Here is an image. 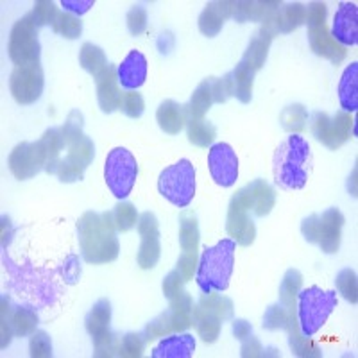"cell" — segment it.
<instances>
[{
    "mask_svg": "<svg viewBox=\"0 0 358 358\" xmlns=\"http://www.w3.org/2000/svg\"><path fill=\"white\" fill-rule=\"evenodd\" d=\"M255 76L257 72L249 69L245 63H238L235 70H231L233 79V97H236L241 102L248 104L252 99V85H255Z\"/></svg>",
    "mask_w": 358,
    "mask_h": 358,
    "instance_id": "34",
    "label": "cell"
},
{
    "mask_svg": "<svg viewBox=\"0 0 358 358\" xmlns=\"http://www.w3.org/2000/svg\"><path fill=\"white\" fill-rule=\"evenodd\" d=\"M337 92L342 111L355 113L358 110V63H351L342 72Z\"/></svg>",
    "mask_w": 358,
    "mask_h": 358,
    "instance_id": "28",
    "label": "cell"
},
{
    "mask_svg": "<svg viewBox=\"0 0 358 358\" xmlns=\"http://www.w3.org/2000/svg\"><path fill=\"white\" fill-rule=\"evenodd\" d=\"M120 111L129 118H140L145 111V101L138 92H126L120 102Z\"/></svg>",
    "mask_w": 358,
    "mask_h": 358,
    "instance_id": "49",
    "label": "cell"
},
{
    "mask_svg": "<svg viewBox=\"0 0 358 358\" xmlns=\"http://www.w3.org/2000/svg\"><path fill=\"white\" fill-rule=\"evenodd\" d=\"M52 31L59 36L66 38V40H78L83 34V22L72 13L59 11L52 24Z\"/></svg>",
    "mask_w": 358,
    "mask_h": 358,
    "instance_id": "40",
    "label": "cell"
},
{
    "mask_svg": "<svg viewBox=\"0 0 358 358\" xmlns=\"http://www.w3.org/2000/svg\"><path fill=\"white\" fill-rule=\"evenodd\" d=\"M11 328L15 337H29L38 328V313L31 306H18L11 312Z\"/></svg>",
    "mask_w": 358,
    "mask_h": 358,
    "instance_id": "38",
    "label": "cell"
},
{
    "mask_svg": "<svg viewBox=\"0 0 358 358\" xmlns=\"http://www.w3.org/2000/svg\"><path fill=\"white\" fill-rule=\"evenodd\" d=\"M235 249L236 242L231 238H224L203 249L196 273V281L203 294L228 290L235 268Z\"/></svg>",
    "mask_w": 358,
    "mask_h": 358,
    "instance_id": "4",
    "label": "cell"
},
{
    "mask_svg": "<svg viewBox=\"0 0 358 358\" xmlns=\"http://www.w3.org/2000/svg\"><path fill=\"white\" fill-rule=\"evenodd\" d=\"M208 169L219 187L229 188L238 179V158L228 143H213L208 152Z\"/></svg>",
    "mask_w": 358,
    "mask_h": 358,
    "instance_id": "16",
    "label": "cell"
},
{
    "mask_svg": "<svg viewBox=\"0 0 358 358\" xmlns=\"http://www.w3.org/2000/svg\"><path fill=\"white\" fill-rule=\"evenodd\" d=\"M273 38L274 34L262 25L260 31H258V33L252 36V40L249 41L248 49H245L241 62L245 63V65H248L249 69L255 70V72H258V70L265 65V62H267L268 49H271Z\"/></svg>",
    "mask_w": 358,
    "mask_h": 358,
    "instance_id": "25",
    "label": "cell"
},
{
    "mask_svg": "<svg viewBox=\"0 0 358 358\" xmlns=\"http://www.w3.org/2000/svg\"><path fill=\"white\" fill-rule=\"evenodd\" d=\"M8 165L11 174L20 181L31 179L40 171H45L47 155L41 142H22L11 151L8 158Z\"/></svg>",
    "mask_w": 358,
    "mask_h": 358,
    "instance_id": "15",
    "label": "cell"
},
{
    "mask_svg": "<svg viewBox=\"0 0 358 358\" xmlns=\"http://www.w3.org/2000/svg\"><path fill=\"white\" fill-rule=\"evenodd\" d=\"M95 156V145L92 138L83 136L66 145V155L57 165L56 176L62 183H76L85 178V171Z\"/></svg>",
    "mask_w": 358,
    "mask_h": 358,
    "instance_id": "14",
    "label": "cell"
},
{
    "mask_svg": "<svg viewBox=\"0 0 358 358\" xmlns=\"http://www.w3.org/2000/svg\"><path fill=\"white\" fill-rule=\"evenodd\" d=\"M156 122L159 129L167 134H179V131L187 126V111L179 102L167 99L159 104L156 111Z\"/></svg>",
    "mask_w": 358,
    "mask_h": 358,
    "instance_id": "26",
    "label": "cell"
},
{
    "mask_svg": "<svg viewBox=\"0 0 358 358\" xmlns=\"http://www.w3.org/2000/svg\"><path fill=\"white\" fill-rule=\"evenodd\" d=\"M335 285H337L338 294H341L348 303L357 305L358 301V281L357 273L353 268H342L341 273L335 278Z\"/></svg>",
    "mask_w": 358,
    "mask_h": 358,
    "instance_id": "42",
    "label": "cell"
},
{
    "mask_svg": "<svg viewBox=\"0 0 358 358\" xmlns=\"http://www.w3.org/2000/svg\"><path fill=\"white\" fill-rule=\"evenodd\" d=\"M158 192L169 203L187 208L196 197V167L188 159H179L158 178Z\"/></svg>",
    "mask_w": 358,
    "mask_h": 358,
    "instance_id": "8",
    "label": "cell"
},
{
    "mask_svg": "<svg viewBox=\"0 0 358 358\" xmlns=\"http://www.w3.org/2000/svg\"><path fill=\"white\" fill-rule=\"evenodd\" d=\"M235 305L222 294H203L192 312V324L196 326L197 335L206 344H213L219 338L224 322L233 319Z\"/></svg>",
    "mask_w": 358,
    "mask_h": 358,
    "instance_id": "6",
    "label": "cell"
},
{
    "mask_svg": "<svg viewBox=\"0 0 358 358\" xmlns=\"http://www.w3.org/2000/svg\"><path fill=\"white\" fill-rule=\"evenodd\" d=\"M233 335H235L236 341H245L248 337L252 335V326L251 322H248L245 319H235L233 321Z\"/></svg>",
    "mask_w": 358,
    "mask_h": 358,
    "instance_id": "59",
    "label": "cell"
},
{
    "mask_svg": "<svg viewBox=\"0 0 358 358\" xmlns=\"http://www.w3.org/2000/svg\"><path fill=\"white\" fill-rule=\"evenodd\" d=\"M330 34L344 49L358 43V8L355 2H342L338 6Z\"/></svg>",
    "mask_w": 358,
    "mask_h": 358,
    "instance_id": "18",
    "label": "cell"
},
{
    "mask_svg": "<svg viewBox=\"0 0 358 358\" xmlns=\"http://www.w3.org/2000/svg\"><path fill=\"white\" fill-rule=\"evenodd\" d=\"M138 178V163L126 147H115L106 156L104 181L118 201H126Z\"/></svg>",
    "mask_w": 358,
    "mask_h": 358,
    "instance_id": "9",
    "label": "cell"
},
{
    "mask_svg": "<svg viewBox=\"0 0 358 358\" xmlns=\"http://www.w3.org/2000/svg\"><path fill=\"white\" fill-rule=\"evenodd\" d=\"M187 134L188 142L197 147H212L215 142L217 129L212 122L204 118H192L187 120Z\"/></svg>",
    "mask_w": 358,
    "mask_h": 358,
    "instance_id": "36",
    "label": "cell"
},
{
    "mask_svg": "<svg viewBox=\"0 0 358 358\" xmlns=\"http://www.w3.org/2000/svg\"><path fill=\"white\" fill-rule=\"evenodd\" d=\"M312 151L301 134H290L278 145L273 158L274 183L283 190H301L308 181Z\"/></svg>",
    "mask_w": 358,
    "mask_h": 358,
    "instance_id": "3",
    "label": "cell"
},
{
    "mask_svg": "<svg viewBox=\"0 0 358 358\" xmlns=\"http://www.w3.org/2000/svg\"><path fill=\"white\" fill-rule=\"evenodd\" d=\"M29 351L33 358H49L52 357V341L45 331L36 330L31 335V342H29Z\"/></svg>",
    "mask_w": 358,
    "mask_h": 358,
    "instance_id": "48",
    "label": "cell"
},
{
    "mask_svg": "<svg viewBox=\"0 0 358 358\" xmlns=\"http://www.w3.org/2000/svg\"><path fill=\"white\" fill-rule=\"evenodd\" d=\"M308 43L310 49L317 54L319 57H324V59L331 62L334 65L344 62V57L348 54V50L331 38L330 29H328L326 22L308 27Z\"/></svg>",
    "mask_w": 358,
    "mask_h": 358,
    "instance_id": "21",
    "label": "cell"
},
{
    "mask_svg": "<svg viewBox=\"0 0 358 358\" xmlns=\"http://www.w3.org/2000/svg\"><path fill=\"white\" fill-rule=\"evenodd\" d=\"M11 312L13 310L9 308V299L4 296L2 297V324H0V328H2V344H0V348L2 350H6L11 344V338L15 337L11 328Z\"/></svg>",
    "mask_w": 358,
    "mask_h": 358,
    "instance_id": "54",
    "label": "cell"
},
{
    "mask_svg": "<svg viewBox=\"0 0 358 358\" xmlns=\"http://www.w3.org/2000/svg\"><path fill=\"white\" fill-rule=\"evenodd\" d=\"M185 283H187V281H185L183 276L178 273V268H174V271H171V273L165 276V280H163V285H162L163 296L167 297L169 301H171V299L178 297L179 294L185 292L183 289Z\"/></svg>",
    "mask_w": 358,
    "mask_h": 358,
    "instance_id": "53",
    "label": "cell"
},
{
    "mask_svg": "<svg viewBox=\"0 0 358 358\" xmlns=\"http://www.w3.org/2000/svg\"><path fill=\"white\" fill-rule=\"evenodd\" d=\"M276 204V190L265 181L255 179L231 197L226 217V231L238 245H251L257 238L252 217H267Z\"/></svg>",
    "mask_w": 358,
    "mask_h": 358,
    "instance_id": "1",
    "label": "cell"
},
{
    "mask_svg": "<svg viewBox=\"0 0 358 358\" xmlns=\"http://www.w3.org/2000/svg\"><path fill=\"white\" fill-rule=\"evenodd\" d=\"M197 265H199V252H181L176 268L185 281H190L194 280V274L197 273Z\"/></svg>",
    "mask_w": 358,
    "mask_h": 358,
    "instance_id": "52",
    "label": "cell"
},
{
    "mask_svg": "<svg viewBox=\"0 0 358 358\" xmlns=\"http://www.w3.org/2000/svg\"><path fill=\"white\" fill-rule=\"evenodd\" d=\"M111 217H113L115 228L118 233H126L129 229H133L136 224H138V212L134 208L133 203H127V201H120L117 206L111 210Z\"/></svg>",
    "mask_w": 358,
    "mask_h": 358,
    "instance_id": "41",
    "label": "cell"
},
{
    "mask_svg": "<svg viewBox=\"0 0 358 358\" xmlns=\"http://www.w3.org/2000/svg\"><path fill=\"white\" fill-rule=\"evenodd\" d=\"M326 17H328V8H326L324 2H312L310 6H306L305 24L308 25V27L324 24Z\"/></svg>",
    "mask_w": 358,
    "mask_h": 358,
    "instance_id": "56",
    "label": "cell"
},
{
    "mask_svg": "<svg viewBox=\"0 0 358 358\" xmlns=\"http://www.w3.org/2000/svg\"><path fill=\"white\" fill-rule=\"evenodd\" d=\"M196 351V337L190 334L167 335L152 350V358H190Z\"/></svg>",
    "mask_w": 358,
    "mask_h": 358,
    "instance_id": "24",
    "label": "cell"
},
{
    "mask_svg": "<svg viewBox=\"0 0 358 358\" xmlns=\"http://www.w3.org/2000/svg\"><path fill=\"white\" fill-rule=\"evenodd\" d=\"M280 122L283 129L289 131L290 134H299L305 131L306 122H308V111L303 104H290L281 111Z\"/></svg>",
    "mask_w": 358,
    "mask_h": 358,
    "instance_id": "39",
    "label": "cell"
},
{
    "mask_svg": "<svg viewBox=\"0 0 358 358\" xmlns=\"http://www.w3.org/2000/svg\"><path fill=\"white\" fill-rule=\"evenodd\" d=\"M337 308L335 290H322L321 287H308L297 294V321L305 337H313L326 324L331 312Z\"/></svg>",
    "mask_w": 358,
    "mask_h": 358,
    "instance_id": "5",
    "label": "cell"
},
{
    "mask_svg": "<svg viewBox=\"0 0 358 358\" xmlns=\"http://www.w3.org/2000/svg\"><path fill=\"white\" fill-rule=\"evenodd\" d=\"M126 24L129 33L133 36H140L143 34V31L147 29V11L143 6H133V8L127 11Z\"/></svg>",
    "mask_w": 358,
    "mask_h": 358,
    "instance_id": "50",
    "label": "cell"
},
{
    "mask_svg": "<svg viewBox=\"0 0 358 358\" xmlns=\"http://www.w3.org/2000/svg\"><path fill=\"white\" fill-rule=\"evenodd\" d=\"M83 126H85V120H83V115L81 111L78 110H72L66 117L65 124L62 126V133H63V138H65V145L69 143L76 142V140L83 138L85 133H83Z\"/></svg>",
    "mask_w": 358,
    "mask_h": 358,
    "instance_id": "46",
    "label": "cell"
},
{
    "mask_svg": "<svg viewBox=\"0 0 358 358\" xmlns=\"http://www.w3.org/2000/svg\"><path fill=\"white\" fill-rule=\"evenodd\" d=\"M94 338V357L97 358H108V357H118V348H120V341L113 331L106 330L101 335H95Z\"/></svg>",
    "mask_w": 358,
    "mask_h": 358,
    "instance_id": "44",
    "label": "cell"
},
{
    "mask_svg": "<svg viewBox=\"0 0 358 358\" xmlns=\"http://www.w3.org/2000/svg\"><path fill=\"white\" fill-rule=\"evenodd\" d=\"M43 88L45 73L40 63L15 66V70L11 72L9 90H11L13 99L22 106H29V104L40 101V97L43 95Z\"/></svg>",
    "mask_w": 358,
    "mask_h": 358,
    "instance_id": "13",
    "label": "cell"
},
{
    "mask_svg": "<svg viewBox=\"0 0 358 358\" xmlns=\"http://www.w3.org/2000/svg\"><path fill=\"white\" fill-rule=\"evenodd\" d=\"M79 65L83 66V70L92 73L94 78H97L99 73L108 66V57L99 45L88 41L79 50Z\"/></svg>",
    "mask_w": 358,
    "mask_h": 358,
    "instance_id": "37",
    "label": "cell"
},
{
    "mask_svg": "<svg viewBox=\"0 0 358 358\" xmlns=\"http://www.w3.org/2000/svg\"><path fill=\"white\" fill-rule=\"evenodd\" d=\"M303 289V274L297 268H289L281 280L280 285V303L287 310H296L297 294Z\"/></svg>",
    "mask_w": 358,
    "mask_h": 358,
    "instance_id": "35",
    "label": "cell"
},
{
    "mask_svg": "<svg viewBox=\"0 0 358 358\" xmlns=\"http://www.w3.org/2000/svg\"><path fill=\"white\" fill-rule=\"evenodd\" d=\"M199 222L196 213L183 212L179 215V245L183 252H197L199 249Z\"/></svg>",
    "mask_w": 358,
    "mask_h": 358,
    "instance_id": "32",
    "label": "cell"
},
{
    "mask_svg": "<svg viewBox=\"0 0 358 358\" xmlns=\"http://www.w3.org/2000/svg\"><path fill=\"white\" fill-rule=\"evenodd\" d=\"M344 222H346V219L338 208H328L321 215L312 213L310 217L303 219L301 233L306 242L319 245L322 252L335 255L341 249Z\"/></svg>",
    "mask_w": 358,
    "mask_h": 358,
    "instance_id": "7",
    "label": "cell"
},
{
    "mask_svg": "<svg viewBox=\"0 0 358 358\" xmlns=\"http://www.w3.org/2000/svg\"><path fill=\"white\" fill-rule=\"evenodd\" d=\"M118 85L127 92H136L147 79V59L140 50H131L117 66Z\"/></svg>",
    "mask_w": 358,
    "mask_h": 358,
    "instance_id": "22",
    "label": "cell"
},
{
    "mask_svg": "<svg viewBox=\"0 0 358 358\" xmlns=\"http://www.w3.org/2000/svg\"><path fill=\"white\" fill-rule=\"evenodd\" d=\"M38 29L40 27L34 24L31 13H27L24 18H20L13 25L8 41V52L11 62L17 66L40 63L41 47Z\"/></svg>",
    "mask_w": 358,
    "mask_h": 358,
    "instance_id": "12",
    "label": "cell"
},
{
    "mask_svg": "<svg viewBox=\"0 0 358 358\" xmlns=\"http://www.w3.org/2000/svg\"><path fill=\"white\" fill-rule=\"evenodd\" d=\"M94 0H63L62 8L66 13H72L76 17H81L85 13H88L90 9L94 8Z\"/></svg>",
    "mask_w": 358,
    "mask_h": 358,
    "instance_id": "58",
    "label": "cell"
},
{
    "mask_svg": "<svg viewBox=\"0 0 358 358\" xmlns=\"http://www.w3.org/2000/svg\"><path fill=\"white\" fill-rule=\"evenodd\" d=\"M212 92L215 104H224L229 97H233L231 72L226 73L224 78H212Z\"/></svg>",
    "mask_w": 358,
    "mask_h": 358,
    "instance_id": "51",
    "label": "cell"
},
{
    "mask_svg": "<svg viewBox=\"0 0 358 358\" xmlns=\"http://www.w3.org/2000/svg\"><path fill=\"white\" fill-rule=\"evenodd\" d=\"M41 145L47 155V165H45V172L49 174H56L57 165L62 162V151L65 149V138H63L62 127H50L45 131L40 138Z\"/></svg>",
    "mask_w": 358,
    "mask_h": 358,
    "instance_id": "30",
    "label": "cell"
},
{
    "mask_svg": "<svg viewBox=\"0 0 358 358\" xmlns=\"http://www.w3.org/2000/svg\"><path fill=\"white\" fill-rule=\"evenodd\" d=\"M278 8L281 2H265V0H251V2H235L233 18L236 22H265Z\"/></svg>",
    "mask_w": 358,
    "mask_h": 358,
    "instance_id": "29",
    "label": "cell"
},
{
    "mask_svg": "<svg viewBox=\"0 0 358 358\" xmlns=\"http://www.w3.org/2000/svg\"><path fill=\"white\" fill-rule=\"evenodd\" d=\"M111 322V303L108 301L106 297H102L92 306L85 319V328L92 337L101 335L102 331L110 330Z\"/></svg>",
    "mask_w": 358,
    "mask_h": 358,
    "instance_id": "33",
    "label": "cell"
},
{
    "mask_svg": "<svg viewBox=\"0 0 358 358\" xmlns=\"http://www.w3.org/2000/svg\"><path fill=\"white\" fill-rule=\"evenodd\" d=\"M296 312V310H287L281 303H276V305H271L267 308L264 315V326L265 330L268 331H276V330H285L287 322L290 319V313Z\"/></svg>",
    "mask_w": 358,
    "mask_h": 358,
    "instance_id": "43",
    "label": "cell"
},
{
    "mask_svg": "<svg viewBox=\"0 0 358 358\" xmlns=\"http://www.w3.org/2000/svg\"><path fill=\"white\" fill-rule=\"evenodd\" d=\"M95 88H97V101L99 106L104 113H113L120 110V102H122V90L118 86L117 78V66L108 63V66L95 78Z\"/></svg>",
    "mask_w": 358,
    "mask_h": 358,
    "instance_id": "19",
    "label": "cell"
},
{
    "mask_svg": "<svg viewBox=\"0 0 358 358\" xmlns=\"http://www.w3.org/2000/svg\"><path fill=\"white\" fill-rule=\"evenodd\" d=\"M355 126H357V118H351L346 111H337L334 117L322 111H315L310 118V131L315 140L331 151H337L338 147L351 138Z\"/></svg>",
    "mask_w": 358,
    "mask_h": 358,
    "instance_id": "11",
    "label": "cell"
},
{
    "mask_svg": "<svg viewBox=\"0 0 358 358\" xmlns=\"http://www.w3.org/2000/svg\"><path fill=\"white\" fill-rule=\"evenodd\" d=\"M213 102V92H212V78L204 79L192 94L190 101L185 106V111H187V120H192V118H204V115L210 111Z\"/></svg>",
    "mask_w": 358,
    "mask_h": 358,
    "instance_id": "31",
    "label": "cell"
},
{
    "mask_svg": "<svg viewBox=\"0 0 358 358\" xmlns=\"http://www.w3.org/2000/svg\"><path fill=\"white\" fill-rule=\"evenodd\" d=\"M192 312H194V299L188 292L179 294L171 299V306L158 317L152 319L143 328L145 341H155L159 337H167L172 334H183L192 326Z\"/></svg>",
    "mask_w": 358,
    "mask_h": 358,
    "instance_id": "10",
    "label": "cell"
},
{
    "mask_svg": "<svg viewBox=\"0 0 358 358\" xmlns=\"http://www.w3.org/2000/svg\"><path fill=\"white\" fill-rule=\"evenodd\" d=\"M233 9L235 2L228 0H215V2H208L206 8L199 15V31L208 38H213L222 31L224 22L233 17Z\"/></svg>",
    "mask_w": 358,
    "mask_h": 358,
    "instance_id": "23",
    "label": "cell"
},
{
    "mask_svg": "<svg viewBox=\"0 0 358 358\" xmlns=\"http://www.w3.org/2000/svg\"><path fill=\"white\" fill-rule=\"evenodd\" d=\"M306 18V6L301 2H294V4H287L278 8L276 11L264 22V27L268 29L271 33L276 36L280 34H289L296 31L297 27H301L305 24Z\"/></svg>",
    "mask_w": 358,
    "mask_h": 358,
    "instance_id": "20",
    "label": "cell"
},
{
    "mask_svg": "<svg viewBox=\"0 0 358 358\" xmlns=\"http://www.w3.org/2000/svg\"><path fill=\"white\" fill-rule=\"evenodd\" d=\"M117 233L111 212L83 213L78 220V236L85 262L101 265L117 260L120 252Z\"/></svg>",
    "mask_w": 358,
    "mask_h": 358,
    "instance_id": "2",
    "label": "cell"
},
{
    "mask_svg": "<svg viewBox=\"0 0 358 358\" xmlns=\"http://www.w3.org/2000/svg\"><path fill=\"white\" fill-rule=\"evenodd\" d=\"M57 8L54 4L52 0H40L36 2L31 11V17H33L34 24L38 27H43V25H52L54 20H56V15H57Z\"/></svg>",
    "mask_w": 358,
    "mask_h": 358,
    "instance_id": "47",
    "label": "cell"
},
{
    "mask_svg": "<svg viewBox=\"0 0 358 358\" xmlns=\"http://www.w3.org/2000/svg\"><path fill=\"white\" fill-rule=\"evenodd\" d=\"M62 274L63 280L69 283V285H76L81 278V265H79V258L76 255H70L65 260V264L62 265Z\"/></svg>",
    "mask_w": 358,
    "mask_h": 358,
    "instance_id": "55",
    "label": "cell"
},
{
    "mask_svg": "<svg viewBox=\"0 0 358 358\" xmlns=\"http://www.w3.org/2000/svg\"><path fill=\"white\" fill-rule=\"evenodd\" d=\"M285 331L289 335V346L292 355L303 358H317L322 357L321 348L315 344L310 337H305L299 330V321H297V312L290 313V319L285 326Z\"/></svg>",
    "mask_w": 358,
    "mask_h": 358,
    "instance_id": "27",
    "label": "cell"
},
{
    "mask_svg": "<svg viewBox=\"0 0 358 358\" xmlns=\"http://www.w3.org/2000/svg\"><path fill=\"white\" fill-rule=\"evenodd\" d=\"M145 337L143 334H126L120 338V348H118V357L124 358H138L143 355L145 348Z\"/></svg>",
    "mask_w": 358,
    "mask_h": 358,
    "instance_id": "45",
    "label": "cell"
},
{
    "mask_svg": "<svg viewBox=\"0 0 358 358\" xmlns=\"http://www.w3.org/2000/svg\"><path fill=\"white\" fill-rule=\"evenodd\" d=\"M241 355L244 358H257V357H265V350L264 346L260 344V341H258L255 335H251V337H248L245 341H242V351Z\"/></svg>",
    "mask_w": 358,
    "mask_h": 358,
    "instance_id": "57",
    "label": "cell"
},
{
    "mask_svg": "<svg viewBox=\"0 0 358 358\" xmlns=\"http://www.w3.org/2000/svg\"><path fill=\"white\" fill-rule=\"evenodd\" d=\"M140 251L136 262L143 271L155 268L162 257V244H159V224L155 213L145 212L138 219Z\"/></svg>",
    "mask_w": 358,
    "mask_h": 358,
    "instance_id": "17",
    "label": "cell"
}]
</instances>
